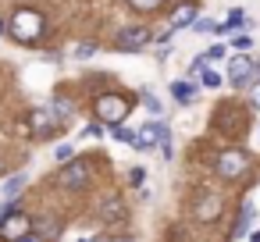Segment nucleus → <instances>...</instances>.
<instances>
[{
  "instance_id": "nucleus-13",
  "label": "nucleus",
  "mask_w": 260,
  "mask_h": 242,
  "mask_svg": "<svg viewBox=\"0 0 260 242\" xmlns=\"http://www.w3.org/2000/svg\"><path fill=\"white\" fill-rule=\"evenodd\" d=\"M192 18H196V8L192 4H182L175 11V18H171V29H185V25H192Z\"/></svg>"
},
{
  "instance_id": "nucleus-17",
  "label": "nucleus",
  "mask_w": 260,
  "mask_h": 242,
  "mask_svg": "<svg viewBox=\"0 0 260 242\" xmlns=\"http://www.w3.org/2000/svg\"><path fill=\"white\" fill-rule=\"evenodd\" d=\"M249 221H253V206H242V217H239V224L232 228V238H239V235L249 228Z\"/></svg>"
},
{
  "instance_id": "nucleus-24",
  "label": "nucleus",
  "mask_w": 260,
  "mask_h": 242,
  "mask_svg": "<svg viewBox=\"0 0 260 242\" xmlns=\"http://www.w3.org/2000/svg\"><path fill=\"white\" fill-rule=\"evenodd\" d=\"M93 50H96V47H93V43H82V47H79V50H75V57H93Z\"/></svg>"
},
{
  "instance_id": "nucleus-19",
  "label": "nucleus",
  "mask_w": 260,
  "mask_h": 242,
  "mask_svg": "<svg viewBox=\"0 0 260 242\" xmlns=\"http://www.w3.org/2000/svg\"><path fill=\"white\" fill-rule=\"evenodd\" d=\"M111 128H114V132H111L114 139H121V143H136V132H132V128H121V125H111Z\"/></svg>"
},
{
  "instance_id": "nucleus-20",
  "label": "nucleus",
  "mask_w": 260,
  "mask_h": 242,
  "mask_svg": "<svg viewBox=\"0 0 260 242\" xmlns=\"http://www.w3.org/2000/svg\"><path fill=\"white\" fill-rule=\"evenodd\" d=\"M128 4L136 11H153V8H160V0H128Z\"/></svg>"
},
{
  "instance_id": "nucleus-2",
  "label": "nucleus",
  "mask_w": 260,
  "mask_h": 242,
  "mask_svg": "<svg viewBox=\"0 0 260 242\" xmlns=\"http://www.w3.org/2000/svg\"><path fill=\"white\" fill-rule=\"evenodd\" d=\"M93 111H96V121H104V125H121V121L128 118L132 103H128V96H121V93H104V96L93 103Z\"/></svg>"
},
{
  "instance_id": "nucleus-18",
  "label": "nucleus",
  "mask_w": 260,
  "mask_h": 242,
  "mask_svg": "<svg viewBox=\"0 0 260 242\" xmlns=\"http://www.w3.org/2000/svg\"><path fill=\"white\" fill-rule=\"evenodd\" d=\"M200 72H203V75H200V79H203V86H210V89H217V86H221V75H217V72H210L207 64H203Z\"/></svg>"
},
{
  "instance_id": "nucleus-25",
  "label": "nucleus",
  "mask_w": 260,
  "mask_h": 242,
  "mask_svg": "<svg viewBox=\"0 0 260 242\" xmlns=\"http://www.w3.org/2000/svg\"><path fill=\"white\" fill-rule=\"evenodd\" d=\"M104 121H93V125H86V135H104V128H100Z\"/></svg>"
},
{
  "instance_id": "nucleus-30",
  "label": "nucleus",
  "mask_w": 260,
  "mask_h": 242,
  "mask_svg": "<svg viewBox=\"0 0 260 242\" xmlns=\"http://www.w3.org/2000/svg\"><path fill=\"white\" fill-rule=\"evenodd\" d=\"M253 242H260V231H256V235H253Z\"/></svg>"
},
{
  "instance_id": "nucleus-3",
  "label": "nucleus",
  "mask_w": 260,
  "mask_h": 242,
  "mask_svg": "<svg viewBox=\"0 0 260 242\" xmlns=\"http://www.w3.org/2000/svg\"><path fill=\"white\" fill-rule=\"evenodd\" d=\"M29 231H32V217H25V214H0V238L18 242Z\"/></svg>"
},
{
  "instance_id": "nucleus-26",
  "label": "nucleus",
  "mask_w": 260,
  "mask_h": 242,
  "mask_svg": "<svg viewBox=\"0 0 260 242\" xmlns=\"http://www.w3.org/2000/svg\"><path fill=\"white\" fill-rule=\"evenodd\" d=\"M221 54H224V47H210V50H207V61H214V57H221Z\"/></svg>"
},
{
  "instance_id": "nucleus-8",
  "label": "nucleus",
  "mask_w": 260,
  "mask_h": 242,
  "mask_svg": "<svg viewBox=\"0 0 260 242\" xmlns=\"http://www.w3.org/2000/svg\"><path fill=\"white\" fill-rule=\"evenodd\" d=\"M253 75H256V64H253L246 54L232 57V64H228V79H232V86H249Z\"/></svg>"
},
{
  "instance_id": "nucleus-27",
  "label": "nucleus",
  "mask_w": 260,
  "mask_h": 242,
  "mask_svg": "<svg viewBox=\"0 0 260 242\" xmlns=\"http://www.w3.org/2000/svg\"><path fill=\"white\" fill-rule=\"evenodd\" d=\"M72 157V146H57V160H68Z\"/></svg>"
},
{
  "instance_id": "nucleus-29",
  "label": "nucleus",
  "mask_w": 260,
  "mask_h": 242,
  "mask_svg": "<svg viewBox=\"0 0 260 242\" xmlns=\"http://www.w3.org/2000/svg\"><path fill=\"white\" fill-rule=\"evenodd\" d=\"M18 242H43L40 235H25V238H18Z\"/></svg>"
},
{
  "instance_id": "nucleus-9",
  "label": "nucleus",
  "mask_w": 260,
  "mask_h": 242,
  "mask_svg": "<svg viewBox=\"0 0 260 242\" xmlns=\"http://www.w3.org/2000/svg\"><path fill=\"white\" fill-rule=\"evenodd\" d=\"M61 231H64V221H61V217H54V214H43V217H36V221H32V235H40L43 242L61 238Z\"/></svg>"
},
{
  "instance_id": "nucleus-1",
  "label": "nucleus",
  "mask_w": 260,
  "mask_h": 242,
  "mask_svg": "<svg viewBox=\"0 0 260 242\" xmlns=\"http://www.w3.org/2000/svg\"><path fill=\"white\" fill-rule=\"evenodd\" d=\"M8 32H11L18 43H36V40L43 36V15H40V11H32V8H22V11H15V15H11Z\"/></svg>"
},
{
  "instance_id": "nucleus-14",
  "label": "nucleus",
  "mask_w": 260,
  "mask_h": 242,
  "mask_svg": "<svg viewBox=\"0 0 260 242\" xmlns=\"http://www.w3.org/2000/svg\"><path fill=\"white\" fill-rule=\"evenodd\" d=\"M22 189H25V175H15V178H8V182H4V199H15Z\"/></svg>"
},
{
  "instance_id": "nucleus-32",
  "label": "nucleus",
  "mask_w": 260,
  "mask_h": 242,
  "mask_svg": "<svg viewBox=\"0 0 260 242\" xmlns=\"http://www.w3.org/2000/svg\"><path fill=\"white\" fill-rule=\"evenodd\" d=\"M0 32H4V25H0Z\"/></svg>"
},
{
  "instance_id": "nucleus-5",
  "label": "nucleus",
  "mask_w": 260,
  "mask_h": 242,
  "mask_svg": "<svg viewBox=\"0 0 260 242\" xmlns=\"http://www.w3.org/2000/svg\"><path fill=\"white\" fill-rule=\"evenodd\" d=\"M246 167H249V157H246L242 150H224V153L217 157V175H221V178H228V182H232V178H239Z\"/></svg>"
},
{
  "instance_id": "nucleus-22",
  "label": "nucleus",
  "mask_w": 260,
  "mask_h": 242,
  "mask_svg": "<svg viewBox=\"0 0 260 242\" xmlns=\"http://www.w3.org/2000/svg\"><path fill=\"white\" fill-rule=\"evenodd\" d=\"M54 114H57V121L64 125V121L72 118V107H68V103H54Z\"/></svg>"
},
{
  "instance_id": "nucleus-28",
  "label": "nucleus",
  "mask_w": 260,
  "mask_h": 242,
  "mask_svg": "<svg viewBox=\"0 0 260 242\" xmlns=\"http://www.w3.org/2000/svg\"><path fill=\"white\" fill-rule=\"evenodd\" d=\"M253 107L260 111V86H253Z\"/></svg>"
},
{
  "instance_id": "nucleus-15",
  "label": "nucleus",
  "mask_w": 260,
  "mask_h": 242,
  "mask_svg": "<svg viewBox=\"0 0 260 242\" xmlns=\"http://www.w3.org/2000/svg\"><path fill=\"white\" fill-rule=\"evenodd\" d=\"M171 96H175L178 103H189V100H192V86H189V82H171Z\"/></svg>"
},
{
  "instance_id": "nucleus-7",
  "label": "nucleus",
  "mask_w": 260,
  "mask_h": 242,
  "mask_svg": "<svg viewBox=\"0 0 260 242\" xmlns=\"http://www.w3.org/2000/svg\"><path fill=\"white\" fill-rule=\"evenodd\" d=\"M150 40H153V36H150V29H146V25L121 29V32H118V50H143Z\"/></svg>"
},
{
  "instance_id": "nucleus-6",
  "label": "nucleus",
  "mask_w": 260,
  "mask_h": 242,
  "mask_svg": "<svg viewBox=\"0 0 260 242\" xmlns=\"http://www.w3.org/2000/svg\"><path fill=\"white\" fill-rule=\"evenodd\" d=\"M157 143H160V146L168 143V128H164L160 121H153V125H143V128H136V143H132L136 150H150V146H157Z\"/></svg>"
},
{
  "instance_id": "nucleus-16",
  "label": "nucleus",
  "mask_w": 260,
  "mask_h": 242,
  "mask_svg": "<svg viewBox=\"0 0 260 242\" xmlns=\"http://www.w3.org/2000/svg\"><path fill=\"white\" fill-rule=\"evenodd\" d=\"M242 25H246V11H242V8H235V11L228 15V22H224V25H217V29H242Z\"/></svg>"
},
{
  "instance_id": "nucleus-12",
  "label": "nucleus",
  "mask_w": 260,
  "mask_h": 242,
  "mask_svg": "<svg viewBox=\"0 0 260 242\" xmlns=\"http://www.w3.org/2000/svg\"><path fill=\"white\" fill-rule=\"evenodd\" d=\"M125 217V203L118 199V196H111V199H104V206H100V221H107V224H114V221H121Z\"/></svg>"
},
{
  "instance_id": "nucleus-11",
  "label": "nucleus",
  "mask_w": 260,
  "mask_h": 242,
  "mask_svg": "<svg viewBox=\"0 0 260 242\" xmlns=\"http://www.w3.org/2000/svg\"><path fill=\"white\" fill-rule=\"evenodd\" d=\"M29 125H32V132H36V135L43 139V135H50V132L57 128V114H54V111H43V107H40V111H32Z\"/></svg>"
},
{
  "instance_id": "nucleus-10",
  "label": "nucleus",
  "mask_w": 260,
  "mask_h": 242,
  "mask_svg": "<svg viewBox=\"0 0 260 242\" xmlns=\"http://www.w3.org/2000/svg\"><path fill=\"white\" fill-rule=\"evenodd\" d=\"M221 206H224V203H221V196L203 192V196L192 203V217H196V221H214V217L221 214Z\"/></svg>"
},
{
  "instance_id": "nucleus-23",
  "label": "nucleus",
  "mask_w": 260,
  "mask_h": 242,
  "mask_svg": "<svg viewBox=\"0 0 260 242\" xmlns=\"http://www.w3.org/2000/svg\"><path fill=\"white\" fill-rule=\"evenodd\" d=\"M192 25H196L200 32H214V29H217V25H214V22H207V18H200V22H192Z\"/></svg>"
},
{
  "instance_id": "nucleus-31",
  "label": "nucleus",
  "mask_w": 260,
  "mask_h": 242,
  "mask_svg": "<svg viewBox=\"0 0 260 242\" xmlns=\"http://www.w3.org/2000/svg\"><path fill=\"white\" fill-rule=\"evenodd\" d=\"M0 175H4V160H0Z\"/></svg>"
},
{
  "instance_id": "nucleus-21",
  "label": "nucleus",
  "mask_w": 260,
  "mask_h": 242,
  "mask_svg": "<svg viewBox=\"0 0 260 242\" xmlns=\"http://www.w3.org/2000/svg\"><path fill=\"white\" fill-rule=\"evenodd\" d=\"M143 100H146V107H150L153 114H160V111H164V103H160V100H157L153 93H143Z\"/></svg>"
},
{
  "instance_id": "nucleus-4",
  "label": "nucleus",
  "mask_w": 260,
  "mask_h": 242,
  "mask_svg": "<svg viewBox=\"0 0 260 242\" xmlns=\"http://www.w3.org/2000/svg\"><path fill=\"white\" fill-rule=\"evenodd\" d=\"M89 175H93L89 160H72V164H64V167H61V185H64V189H72V192H79V189H86Z\"/></svg>"
}]
</instances>
